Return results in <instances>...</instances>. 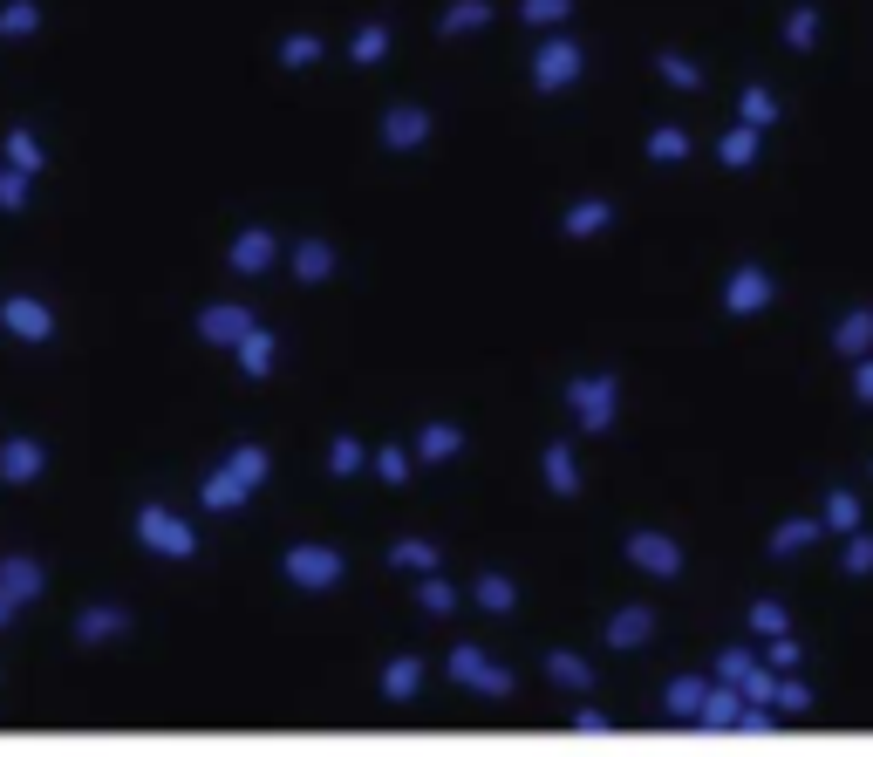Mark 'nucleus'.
Listing matches in <instances>:
<instances>
[{
    "label": "nucleus",
    "instance_id": "nucleus-24",
    "mask_svg": "<svg viewBox=\"0 0 873 757\" xmlns=\"http://www.w3.org/2000/svg\"><path fill=\"white\" fill-rule=\"evenodd\" d=\"M703 696H710V682H676V689H669V710H676V717H703Z\"/></svg>",
    "mask_w": 873,
    "mask_h": 757
},
{
    "label": "nucleus",
    "instance_id": "nucleus-10",
    "mask_svg": "<svg viewBox=\"0 0 873 757\" xmlns=\"http://www.w3.org/2000/svg\"><path fill=\"white\" fill-rule=\"evenodd\" d=\"M144 539H157V553H171V560L191 553V532L178 519H164V512H144Z\"/></svg>",
    "mask_w": 873,
    "mask_h": 757
},
{
    "label": "nucleus",
    "instance_id": "nucleus-39",
    "mask_svg": "<svg viewBox=\"0 0 873 757\" xmlns=\"http://www.w3.org/2000/svg\"><path fill=\"white\" fill-rule=\"evenodd\" d=\"M778 703H785V710H812V689H805V682H778Z\"/></svg>",
    "mask_w": 873,
    "mask_h": 757
},
{
    "label": "nucleus",
    "instance_id": "nucleus-5",
    "mask_svg": "<svg viewBox=\"0 0 873 757\" xmlns=\"http://www.w3.org/2000/svg\"><path fill=\"white\" fill-rule=\"evenodd\" d=\"M287 573H294L301 587H335V580H342V553H328V546H301V553H287Z\"/></svg>",
    "mask_w": 873,
    "mask_h": 757
},
{
    "label": "nucleus",
    "instance_id": "nucleus-27",
    "mask_svg": "<svg viewBox=\"0 0 873 757\" xmlns=\"http://www.w3.org/2000/svg\"><path fill=\"white\" fill-rule=\"evenodd\" d=\"M396 567H417V573H437V546H423V539H403L396 553H389Z\"/></svg>",
    "mask_w": 873,
    "mask_h": 757
},
{
    "label": "nucleus",
    "instance_id": "nucleus-34",
    "mask_svg": "<svg viewBox=\"0 0 873 757\" xmlns=\"http://www.w3.org/2000/svg\"><path fill=\"white\" fill-rule=\"evenodd\" d=\"M314 55H321V41H314V35H294L287 48H280V62H287V69H307Z\"/></svg>",
    "mask_w": 873,
    "mask_h": 757
},
{
    "label": "nucleus",
    "instance_id": "nucleus-35",
    "mask_svg": "<svg viewBox=\"0 0 873 757\" xmlns=\"http://www.w3.org/2000/svg\"><path fill=\"white\" fill-rule=\"evenodd\" d=\"M751 628H758V635H785V607L758 601V607H751Z\"/></svg>",
    "mask_w": 873,
    "mask_h": 757
},
{
    "label": "nucleus",
    "instance_id": "nucleus-16",
    "mask_svg": "<svg viewBox=\"0 0 873 757\" xmlns=\"http://www.w3.org/2000/svg\"><path fill=\"white\" fill-rule=\"evenodd\" d=\"M546 478H553V492H560V498L580 492V471H573V451H567V444H546Z\"/></svg>",
    "mask_w": 873,
    "mask_h": 757
},
{
    "label": "nucleus",
    "instance_id": "nucleus-15",
    "mask_svg": "<svg viewBox=\"0 0 873 757\" xmlns=\"http://www.w3.org/2000/svg\"><path fill=\"white\" fill-rule=\"evenodd\" d=\"M819 532H826V519H792V526H778V539H771V553H778V560H792L798 546H812Z\"/></svg>",
    "mask_w": 873,
    "mask_h": 757
},
{
    "label": "nucleus",
    "instance_id": "nucleus-30",
    "mask_svg": "<svg viewBox=\"0 0 873 757\" xmlns=\"http://www.w3.org/2000/svg\"><path fill=\"white\" fill-rule=\"evenodd\" d=\"M655 69L676 82V89H696V82H703V69H696V62H683V55H655Z\"/></svg>",
    "mask_w": 873,
    "mask_h": 757
},
{
    "label": "nucleus",
    "instance_id": "nucleus-7",
    "mask_svg": "<svg viewBox=\"0 0 873 757\" xmlns=\"http://www.w3.org/2000/svg\"><path fill=\"white\" fill-rule=\"evenodd\" d=\"M423 137H430V110H389V116H382V144L417 151Z\"/></svg>",
    "mask_w": 873,
    "mask_h": 757
},
{
    "label": "nucleus",
    "instance_id": "nucleus-18",
    "mask_svg": "<svg viewBox=\"0 0 873 757\" xmlns=\"http://www.w3.org/2000/svg\"><path fill=\"white\" fill-rule=\"evenodd\" d=\"M246 328H253V321H246L239 307H205V335L212 341H239Z\"/></svg>",
    "mask_w": 873,
    "mask_h": 757
},
{
    "label": "nucleus",
    "instance_id": "nucleus-12",
    "mask_svg": "<svg viewBox=\"0 0 873 757\" xmlns=\"http://www.w3.org/2000/svg\"><path fill=\"white\" fill-rule=\"evenodd\" d=\"M457 451H464L457 423H430V430H417V457H423V464H437V457H457Z\"/></svg>",
    "mask_w": 873,
    "mask_h": 757
},
{
    "label": "nucleus",
    "instance_id": "nucleus-38",
    "mask_svg": "<svg viewBox=\"0 0 873 757\" xmlns=\"http://www.w3.org/2000/svg\"><path fill=\"white\" fill-rule=\"evenodd\" d=\"M771 669H798V642L792 635H771Z\"/></svg>",
    "mask_w": 873,
    "mask_h": 757
},
{
    "label": "nucleus",
    "instance_id": "nucleus-19",
    "mask_svg": "<svg viewBox=\"0 0 873 757\" xmlns=\"http://www.w3.org/2000/svg\"><path fill=\"white\" fill-rule=\"evenodd\" d=\"M382 55H389V28H382V21H369V28L355 35V48H348V62H362V69H369V62H382Z\"/></svg>",
    "mask_w": 873,
    "mask_h": 757
},
{
    "label": "nucleus",
    "instance_id": "nucleus-6",
    "mask_svg": "<svg viewBox=\"0 0 873 757\" xmlns=\"http://www.w3.org/2000/svg\"><path fill=\"white\" fill-rule=\"evenodd\" d=\"M771 294H778V287H771V273H758V266H737V280H730L723 307H730V314H751V307H764Z\"/></svg>",
    "mask_w": 873,
    "mask_h": 757
},
{
    "label": "nucleus",
    "instance_id": "nucleus-13",
    "mask_svg": "<svg viewBox=\"0 0 873 757\" xmlns=\"http://www.w3.org/2000/svg\"><path fill=\"white\" fill-rule=\"evenodd\" d=\"M417 682H423V662H417V655H403V662H389V669H382V696L410 703V696H417Z\"/></svg>",
    "mask_w": 873,
    "mask_h": 757
},
{
    "label": "nucleus",
    "instance_id": "nucleus-31",
    "mask_svg": "<svg viewBox=\"0 0 873 757\" xmlns=\"http://www.w3.org/2000/svg\"><path fill=\"white\" fill-rule=\"evenodd\" d=\"M751 151H758V130H751V123L723 137V164H751Z\"/></svg>",
    "mask_w": 873,
    "mask_h": 757
},
{
    "label": "nucleus",
    "instance_id": "nucleus-14",
    "mask_svg": "<svg viewBox=\"0 0 873 757\" xmlns=\"http://www.w3.org/2000/svg\"><path fill=\"white\" fill-rule=\"evenodd\" d=\"M232 266H239V273H260V266H273V232H246V239L232 246Z\"/></svg>",
    "mask_w": 873,
    "mask_h": 757
},
{
    "label": "nucleus",
    "instance_id": "nucleus-26",
    "mask_svg": "<svg viewBox=\"0 0 873 757\" xmlns=\"http://www.w3.org/2000/svg\"><path fill=\"white\" fill-rule=\"evenodd\" d=\"M478 607H492V614H512V580H505V573H485V580H478Z\"/></svg>",
    "mask_w": 873,
    "mask_h": 757
},
{
    "label": "nucleus",
    "instance_id": "nucleus-3",
    "mask_svg": "<svg viewBox=\"0 0 873 757\" xmlns=\"http://www.w3.org/2000/svg\"><path fill=\"white\" fill-rule=\"evenodd\" d=\"M573 76H580V48H573V41H546L539 62H532V82H539V89H567Z\"/></svg>",
    "mask_w": 873,
    "mask_h": 757
},
{
    "label": "nucleus",
    "instance_id": "nucleus-43",
    "mask_svg": "<svg viewBox=\"0 0 873 757\" xmlns=\"http://www.w3.org/2000/svg\"><path fill=\"white\" fill-rule=\"evenodd\" d=\"M14 321H21V335H48V328H41V307H14Z\"/></svg>",
    "mask_w": 873,
    "mask_h": 757
},
{
    "label": "nucleus",
    "instance_id": "nucleus-41",
    "mask_svg": "<svg viewBox=\"0 0 873 757\" xmlns=\"http://www.w3.org/2000/svg\"><path fill=\"white\" fill-rule=\"evenodd\" d=\"M376 471H382V478H410V457H403V451H382Z\"/></svg>",
    "mask_w": 873,
    "mask_h": 757
},
{
    "label": "nucleus",
    "instance_id": "nucleus-23",
    "mask_svg": "<svg viewBox=\"0 0 873 757\" xmlns=\"http://www.w3.org/2000/svg\"><path fill=\"white\" fill-rule=\"evenodd\" d=\"M744 123H751V130H771V123H778V96H771V89H744Z\"/></svg>",
    "mask_w": 873,
    "mask_h": 757
},
{
    "label": "nucleus",
    "instance_id": "nucleus-1",
    "mask_svg": "<svg viewBox=\"0 0 873 757\" xmlns=\"http://www.w3.org/2000/svg\"><path fill=\"white\" fill-rule=\"evenodd\" d=\"M567 403H573V417H580V430H587V437H601V430L614 423L621 382H614V376H580V382L567 389Z\"/></svg>",
    "mask_w": 873,
    "mask_h": 757
},
{
    "label": "nucleus",
    "instance_id": "nucleus-32",
    "mask_svg": "<svg viewBox=\"0 0 873 757\" xmlns=\"http://www.w3.org/2000/svg\"><path fill=\"white\" fill-rule=\"evenodd\" d=\"M751 669H758V655H751V648H723V662H717V676H723V682H744Z\"/></svg>",
    "mask_w": 873,
    "mask_h": 757
},
{
    "label": "nucleus",
    "instance_id": "nucleus-11",
    "mask_svg": "<svg viewBox=\"0 0 873 757\" xmlns=\"http://www.w3.org/2000/svg\"><path fill=\"white\" fill-rule=\"evenodd\" d=\"M833 341H839V355H853V362H860V355H873V314H867V307H860V314H846V321L833 328Z\"/></svg>",
    "mask_w": 873,
    "mask_h": 757
},
{
    "label": "nucleus",
    "instance_id": "nucleus-36",
    "mask_svg": "<svg viewBox=\"0 0 873 757\" xmlns=\"http://www.w3.org/2000/svg\"><path fill=\"white\" fill-rule=\"evenodd\" d=\"M239 355H246V369H266V362H273V341L246 328V348H239Z\"/></svg>",
    "mask_w": 873,
    "mask_h": 757
},
{
    "label": "nucleus",
    "instance_id": "nucleus-4",
    "mask_svg": "<svg viewBox=\"0 0 873 757\" xmlns=\"http://www.w3.org/2000/svg\"><path fill=\"white\" fill-rule=\"evenodd\" d=\"M628 560L642 573H683V546L662 539V532H635V539H628Z\"/></svg>",
    "mask_w": 873,
    "mask_h": 757
},
{
    "label": "nucleus",
    "instance_id": "nucleus-22",
    "mask_svg": "<svg viewBox=\"0 0 873 757\" xmlns=\"http://www.w3.org/2000/svg\"><path fill=\"white\" fill-rule=\"evenodd\" d=\"M417 607H423V614H437V621H444V614L457 607V587H451V580H437V573H430V580H423V594H417Z\"/></svg>",
    "mask_w": 873,
    "mask_h": 757
},
{
    "label": "nucleus",
    "instance_id": "nucleus-28",
    "mask_svg": "<svg viewBox=\"0 0 873 757\" xmlns=\"http://www.w3.org/2000/svg\"><path fill=\"white\" fill-rule=\"evenodd\" d=\"M648 157H662V164H683V157H689V137H683V130H655V137H648Z\"/></svg>",
    "mask_w": 873,
    "mask_h": 757
},
{
    "label": "nucleus",
    "instance_id": "nucleus-29",
    "mask_svg": "<svg viewBox=\"0 0 873 757\" xmlns=\"http://www.w3.org/2000/svg\"><path fill=\"white\" fill-rule=\"evenodd\" d=\"M519 14H526L532 28H553V21H567V14H573V0H526Z\"/></svg>",
    "mask_w": 873,
    "mask_h": 757
},
{
    "label": "nucleus",
    "instance_id": "nucleus-9",
    "mask_svg": "<svg viewBox=\"0 0 873 757\" xmlns=\"http://www.w3.org/2000/svg\"><path fill=\"white\" fill-rule=\"evenodd\" d=\"M608 219H614L608 198H580L567 212V239H594V232H608Z\"/></svg>",
    "mask_w": 873,
    "mask_h": 757
},
{
    "label": "nucleus",
    "instance_id": "nucleus-8",
    "mask_svg": "<svg viewBox=\"0 0 873 757\" xmlns=\"http://www.w3.org/2000/svg\"><path fill=\"white\" fill-rule=\"evenodd\" d=\"M648 635H655V607H621V614L608 621L614 648H635V642H648Z\"/></svg>",
    "mask_w": 873,
    "mask_h": 757
},
{
    "label": "nucleus",
    "instance_id": "nucleus-33",
    "mask_svg": "<svg viewBox=\"0 0 873 757\" xmlns=\"http://www.w3.org/2000/svg\"><path fill=\"white\" fill-rule=\"evenodd\" d=\"M853 519H860V498H853V492H839L833 505H826V526H833V532H853Z\"/></svg>",
    "mask_w": 873,
    "mask_h": 757
},
{
    "label": "nucleus",
    "instance_id": "nucleus-21",
    "mask_svg": "<svg viewBox=\"0 0 873 757\" xmlns=\"http://www.w3.org/2000/svg\"><path fill=\"white\" fill-rule=\"evenodd\" d=\"M478 21H492V0H457L437 28H444V35H464V28H478Z\"/></svg>",
    "mask_w": 873,
    "mask_h": 757
},
{
    "label": "nucleus",
    "instance_id": "nucleus-37",
    "mask_svg": "<svg viewBox=\"0 0 873 757\" xmlns=\"http://www.w3.org/2000/svg\"><path fill=\"white\" fill-rule=\"evenodd\" d=\"M873 567V539H846V573H867Z\"/></svg>",
    "mask_w": 873,
    "mask_h": 757
},
{
    "label": "nucleus",
    "instance_id": "nucleus-25",
    "mask_svg": "<svg viewBox=\"0 0 873 757\" xmlns=\"http://www.w3.org/2000/svg\"><path fill=\"white\" fill-rule=\"evenodd\" d=\"M812 35H819V7L805 0V7H792V21H785V41H792V48H812Z\"/></svg>",
    "mask_w": 873,
    "mask_h": 757
},
{
    "label": "nucleus",
    "instance_id": "nucleus-20",
    "mask_svg": "<svg viewBox=\"0 0 873 757\" xmlns=\"http://www.w3.org/2000/svg\"><path fill=\"white\" fill-rule=\"evenodd\" d=\"M546 676L560 682V689H587V682H594V669H587L580 655H546Z\"/></svg>",
    "mask_w": 873,
    "mask_h": 757
},
{
    "label": "nucleus",
    "instance_id": "nucleus-17",
    "mask_svg": "<svg viewBox=\"0 0 873 757\" xmlns=\"http://www.w3.org/2000/svg\"><path fill=\"white\" fill-rule=\"evenodd\" d=\"M294 273H301V280H328V273H335V246L307 239L301 253H294Z\"/></svg>",
    "mask_w": 873,
    "mask_h": 757
},
{
    "label": "nucleus",
    "instance_id": "nucleus-40",
    "mask_svg": "<svg viewBox=\"0 0 873 757\" xmlns=\"http://www.w3.org/2000/svg\"><path fill=\"white\" fill-rule=\"evenodd\" d=\"M853 396L873 403V355H860V369H853Z\"/></svg>",
    "mask_w": 873,
    "mask_h": 757
},
{
    "label": "nucleus",
    "instance_id": "nucleus-42",
    "mask_svg": "<svg viewBox=\"0 0 873 757\" xmlns=\"http://www.w3.org/2000/svg\"><path fill=\"white\" fill-rule=\"evenodd\" d=\"M355 464H362V444L342 437V444H335V471H355Z\"/></svg>",
    "mask_w": 873,
    "mask_h": 757
},
{
    "label": "nucleus",
    "instance_id": "nucleus-2",
    "mask_svg": "<svg viewBox=\"0 0 873 757\" xmlns=\"http://www.w3.org/2000/svg\"><path fill=\"white\" fill-rule=\"evenodd\" d=\"M451 676H457V682H471L478 696H512V676H505L498 662H485L478 648H457V655H451Z\"/></svg>",
    "mask_w": 873,
    "mask_h": 757
}]
</instances>
